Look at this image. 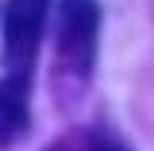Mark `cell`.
<instances>
[{"label": "cell", "instance_id": "obj_1", "mask_svg": "<svg viewBox=\"0 0 154 151\" xmlns=\"http://www.w3.org/2000/svg\"><path fill=\"white\" fill-rule=\"evenodd\" d=\"M97 30H100V7L97 0H60L57 17V77L87 81L97 57Z\"/></svg>", "mask_w": 154, "mask_h": 151}, {"label": "cell", "instance_id": "obj_2", "mask_svg": "<svg viewBox=\"0 0 154 151\" xmlns=\"http://www.w3.org/2000/svg\"><path fill=\"white\" fill-rule=\"evenodd\" d=\"M50 0H7L4 14V67L10 77L30 81Z\"/></svg>", "mask_w": 154, "mask_h": 151}, {"label": "cell", "instance_id": "obj_4", "mask_svg": "<svg viewBox=\"0 0 154 151\" xmlns=\"http://www.w3.org/2000/svg\"><path fill=\"white\" fill-rule=\"evenodd\" d=\"M47 151H131L117 134L104 131V128H94V131H74L60 141H54Z\"/></svg>", "mask_w": 154, "mask_h": 151}, {"label": "cell", "instance_id": "obj_3", "mask_svg": "<svg viewBox=\"0 0 154 151\" xmlns=\"http://www.w3.org/2000/svg\"><path fill=\"white\" fill-rule=\"evenodd\" d=\"M30 81L23 77H0V151L17 144L30 128Z\"/></svg>", "mask_w": 154, "mask_h": 151}]
</instances>
